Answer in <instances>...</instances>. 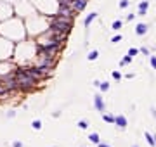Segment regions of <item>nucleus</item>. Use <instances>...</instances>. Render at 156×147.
Returning a JSON list of instances; mask_svg holds the SVG:
<instances>
[{
    "mask_svg": "<svg viewBox=\"0 0 156 147\" xmlns=\"http://www.w3.org/2000/svg\"><path fill=\"white\" fill-rule=\"evenodd\" d=\"M99 88H101L103 92H106V90L109 88V85H108V83H99Z\"/></svg>",
    "mask_w": 156,
    "mask_h": 147,
    "instance_id": "nucleus-19",
    "label": "nucleus"
},
{
    "mask_svg": "<svg viewBox=\"0 0 156 147\" xmlns=\"http://www.w3.org/2000/svg\"><path fill=\"white\" fill-rule=\"evenodd\" d=\"M16 81H18V87L23 88V90H30V88H33L35 87V83H37V80L31 78L24 69L16 71Z\"/></svg>",
    "mask_w": 156,
    "mask_h": 147,
    "instance_id": "nucleus-2",
    "label": "nucleus"
},
{
    "mask_svg": "<svg viewBox=\"0 0 156 147\" xmlns=\"http://www.w3.org/2000/svg\"><path fill=\"white\" fill-rule=\"evenodd\" d=\"M120 76H122V75H120V73H118V71H113V78L120 80Z\"/></svg>",
    "mask_w": 156,
    "mask_h": 147,
    "instance_id": "nucleus-22",
    "label": "nucleus"
},
{
    "mask_svg": "<svg viewBox=\"0 0 156 147\" xmlns=\"http://www.w3.org/2000/svg\"><path fill=\"white\" fill-rule=\"evenodd\" d=\"M114 123H116V125H118L120 128H125V127H127V118H125V116L114 118Z\"/></svg>",
    "mask_w": 156,
    "mask_h": 147,
    "instance_id": "nucleus-6",
    "label": "nucleus"
},
{
    "mask_svg": "<svg viewBox=\"0 0 156 147\" xmlns=\"http://www.w3.org/2000/svg\"><path fill=\"white\" fill-rule=\"evenodd\" d=\"M122 28V21H114L113 23V29H120Z\"/></svg>",
    "mask_w": 156,
    "mask_h": 147,
    "instance_id": "nucleus-17",
    "label": "nucleus"
},
{
    "mask_svg": "<svg viewBox=\"0 0 156 147\" xmlns=\"http://www.w3.org/2000/svg\"><path fill=\"white\" fill-rule=\"evenodd\" d=\"M151 66L156 69V57H151Z\"/></svg>",
    "mask_w": 156,
    "mask_h": 147,
    "instance_id": "nucleus-23",
    "label": "nucleus"
},
{
    "mask_svg": "<svg viewBox=\"0 0 156 147\" xmlns=\"http://www.w3.org/2000/svg\"><path fill=\"white\" fill-rule=\"evenodd\" d=\"M97 56H99V52H97V50H92V52L89 54V59H90V61H94V59H97Z\"/></svg>",
    "mask_w": 156,
    "mask_h": 147,
    "instance_id": "nucleus-14",
    "label": "nucleus"
},
{
    "mask_svg": "<svg viewBox=\"0 0 156 147\" xmlns=\"http://www.w3.org/2000/svg\"><path fill=\"white\" fill-rule=\"evenodd\" d=\"M73 26V16H56L51 21V29L52 31H62V33H70Z\"/></svg>",
    "mask_w": 156,
    "mask_h": 147,
    "instance_id": "nucleus-1",
    "label": "nucleus"
},
{
    "mask_svg": "<svg viewBox=\"0 0 156 147\" xmlns=\"http://www.w3.org/2000/svg\"><path fill=\"white\" fill-rule=\"evenodd\" d=\"M99 147H109V146H106V144H101V142H99Z\"/></svg>",
    "mask_w": 156,
    "mask_h": 147,
    "instance_id": "nucleus-27",
    "label": "nucleus"
},
{
    "mask_svg": "<svg viewBox=\"0 0 156 147\" xmlns=\"http://www.w3.org/2000/svg\"><path fill=\"white\" fill-rule=\"evenodd\" d=\"M134 147H137V146H134Z\"/></svg>",
    "mask_w": 156,
    "mask_h": 147,
    "instance_id": "nucleus-29",
    "label": "nucleus"
},
{
    "mask_svg": "<svg viewBox=\"0 0 156 147\" xmlns=\"http://www.w3.org/2000/svg\"><path fill=\"white\" fill-rule=\"evenodd\" d=\"M146 140H147V142H149L151 146H155V137H153L151 133H146Z\"/></svg>",
    "mask_w": 156,
    "mask_h": 147,
    "instance_id": "nucleus-12",
    "label": "nucleus"
},
{
    "mask_svg": "<svg viewBox=\"0 0 156 147\" xmlns=\"http://www.w3.org/2000/svg\"><path fill=\"white\" fill-rule=\"evenodd\" d=\"M120 40H122V37H120V35H118V37H113V42H120Z\"/></svg>",
    "mask_w": 156,
    "mask_h": 147,
    "instance_id": "nucleus-26",
    "label": "nucleus"
},
{
    "mask_svg": "<svg viewBox=\"0 0 156 147\" xmlns=\"http://www.w3.org/2000/svg\"><path fill=\"white\" fill-rule=\"evenodd\" d=\"M147 5H149V4H147V2H141V5H139V14H141V16H144L146 14V10H147Z\"/></svg>",
    "mask_w": 156,
    "mask_h": 147,
    "instance_id": "nucleus-8",
    "label": "nucleus"
},
{
    "mask_svg": "<svg viewBox=\"0 0 156 147\" xmlns=\"http://www.w3.org/2000/svg\"><path fill=\"white\" fill-rule=\"evenodd\" d=\"M130 61H132V56H127V57H125L123 61H122V66H125V64H128Z\"/></svg>",
    "mask_w": 156,
    "mask_h": 147,
    "instance_id": "nucleus-18",
    "label": "nucleus"
},
{
    "mask_svg": "<svg viewBox=\"0 0 156 147\" xmlns=\"http://www.w3.org/2000/svg\"><path fill=\"white\" fill-rule=\"evenodd\" d=\"M57 14H59V16H73V9L71 7H66V5H59Z\"/></svg>",
    "mask_w": 156,
    "mask_h": 147,
    "instance_id": "nucleus-5",
    "label": "nucleus"
},
{
    "mask_svg": "<svg viewBox=\"0 0 156 147\" xmlns=\"http://www.w3.org/2000/svg\"><path fill=\"white\" fill-rule=\"evenodd\" d=\"M103 118H104V121H108V123H113L114 121V118L109 116V114H103Z\"/></svg>",
    "mask_w": 156,
    "mask_h": 147,
    "instance_id": "nucleus-16",
    "label": "nucleus"
},
{
    "mask_svg": "<svg viewBox=\"0 0 156 147\" xmlns=\"http://www.w3.org/2000/svg\"><path fill=\"white\" fill-rule=\"evenodd\" d=\"M90 140H92L94 144H99L101 140H99V135L97 133H90Z\"/></svg>",
    "mask_w": 156,
    "mask_h": 147,
    "instance_id": "nucleus-11",
    "label": "nucleus"
},
{
    "mask_svg": "<svg viewBox=\"0 0 156 147\" xmlns=\"http://www.w3.org/2000/svg\"><path fill=\"white\" fill-rule=\"evenodd\" d=\"M33 128H35V130H40L42 128V121L40 119H35V121H33Z\"/></svg>",
    "mask_w": 156,
    "mask_h": 147,
    "instance_id": "nucleus-13",
    "label": "nucleus"
},
{
    "mask_svg": "<svg viewBox=\"0 0 156 147\" xmlns=\"http://www.w3.org/2000/svg\"><path fill=\"white\" fill-rule=\"evenodd\" d=\"M24 71H26V73L30 75L31 78H35V80H37V81H38V80H43V78H42L40 69H38V68H28V69H24Z\"/></svg>",
    "mask_w": 156,
    "mask_h": 147,
    "instance_id": "nucleus-4",
    "label": "nucleus"
},
{
    "mask_svg": "<svg viewBox=\"0 0 156 147\" xmlns=\"http://www.w3.org/2000/svg\"><path fill=\"white\" fill-rule=\"evenodd\" d=\"M146 29H147V26L146 24H137V28H135V31H137V35H144Z\"/></svg>",
    "mask_w": 156,
    "mask_h": 147,
    "instance_id": "nucleus-9",
    "label": "nucleus"
},
{
    "mask_svg": "<svg viewBox=\"0 0 156 147\" xmlns=\"http://www.w3.org/2000/svg\"><path fill=\"white\" fill-rule=\"evenodd\" d=\"M95 108H97V111H104V102H103V99H101V95L95 97Z\"/></svg>",
    "mask_w": 156,
    "mask_h": 147,
    "instance_id": "nucleus-7",
    "label": "nucleus"
},
{
    "mask_svg": "<svg viewBox=\"0 0 156 147\" xmlns=\"http://www.w3.org/2000/svg\"><path fill=\"white\" fill-rule=\"evenodd\" d=\"M127 5H128V2H127V0H123V2L120 4V7H127Z\"/></svg>",
    "mask_w": 156,
    "mask_h": 147,
    "instance_id": "nucleus-24",
    "label": "nucleus"
},
{
    "mask_svg": "<svg viewBox=\"0 0 156 147\" xmlns=\"http://www.w3.org/2000/svg\"><path fill=\"white\" fill-rule=\"evenodd\" d=\"M78 127L85 130V128H87V121H80V123H78Z\"/></svg>",
    "mask_w": 156,
    "mask_h": 147,
    "instance_id": "nucleus-21",
    "label": "nucleus"
},
{
    "mask_svg": "<svg viewBox=\"0 0 156 147\" xmlns=\"http://www.w3.org/2000/svg\"><path fill=\"white\" fill-rule=\"evenodd\" d=\"M70 7L73 9V12H80L87 7V0H70Z\"/></svg>",
    "mask_w": 156,
    "mask_h": 147,
    "instance_id": "nucleus-3",
    "label": "nucleus"
},
{
    "mask_svg": "<svg viewBox=\"0 0 156 147\" xmlns=\"http://www.w3.org/2000/svg\"><path fill=\"white\" fill-rule=\"evenodd\" d=\"M95 16H97V14H95V12H92V14H90V16H89V18L85 19V26H87V28H89V26H90V23H92V21L95 19Z\"/></svg>",
    "mask_w": 156,
    "mask_h": 147,
    "instance_id": "nucleus-10",
    "label": "nucleus"
},
{
    "mask_svg": "<svg viewBox=\"0 0 156 147\" xmlns=\"http://www.w3.org/2000/svg\"><path fill=\"white\" fill-rule=\"evenodd\" d=\"M153 116H155V118H156V111H155V109H153Z\"/></svg>",
    "mask_w": 156,
    "mask_h": 147,
    "instance_id": "nucleus-28",
    "label": "nucleus"
},
{
    "mask_svg": "<svg viewBox=\"0 0 156 147\" xmlns=\"http://www.w3.org/2000/svg\"><path fill=\"white\" fill-rule=\"evenodd\" d=\"M135 54H137V49H130V50H128V56H132V57H134Z\"/></svg>",
    "mask_w": 156,
    "mask_h": 147,
    "instance_id": "nucleus-20",
    "label": "nucleus"
},
{
    "mask_svg": "<svg viewBox=\"0 0 156 147\" xmlns=\"http://www.w3.org/2000/svg\"><path fill=\"white\" fill-rule=\"evenodd\" d=\"M21 146H23V144H21L19 140H16V142H14V147H21Z\"/></svg>",
    "mask_w": 156,
    "mask_h": 147,
    "instance_id": "nucleus-25",
    "label": "nucleus"
},
{
    "mask_svg": "<svg viewBox=\"0 0 156 147\" xmlns=\"http://www.w3.org/2000/svg\"><path fill=\"white\" fill-rule=\"evenodd\" d=\"M4 94H7V88L4 85V81H0V95H4Z\"/></svg>",
    "mask_w": 156,
    "mask_h": 147,
    "instance_id": "nucleus-15",
    "label": "nucleus"
}]
</instances>
